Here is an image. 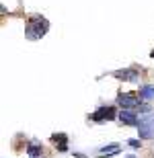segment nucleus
<instances>
[{
    "mask_svg": "<svg viewBox=\"0 0 154 158\" xmlns=\"http://www.w3.org/2000/svg\"><path fill=\"white\" fill-rule=\"evenodd\" d=\"M113 76L119 78V80H123V82H138L140 72H138V68H125V70H115Z\"/></svg>",
    "mask_w": 154,
    "mask_h": 158,
    "instance_id": "5",
    "label": "nucleus"
},
{
    "mask_svg": "<svg viewBox=\"0 0 154 158\" xmlns=\"http://www.w3.org/2000/svg\"><path fill=\"white\" fill-rule=\"evenodd\" d=\"M138 97H140V101H146V103L154 101V84H142Z\"/></svg>",
    "mask_w": 154,
    "mask_h": 158,
    "instance_id": "7",
    "label": "nucleus"
},
{
    "mask_svg": "<svg viewBox=\"0 0 154 158\" xmlns=\"http://www.w3.org/2000/svg\"><path fill=\"white\" fill-rule=\"evenodd\" d=\"M127 144H130L131 148H140V146H142V142H140V140H127Z\"/></svg>",
    "mask_w": 154,
    "mask_h": 158,
    "instance_id": "11",
    "label": "nucleus"
},
{
    "mask_svg": "<svg viewBox=\"0 0 154 158\" xmlns=\"http://www.w3.org/2000/svg\"><path fill=\"white\" fill-rule=\"evenodd\" d=\"M150 58H152V60H154V49H152V52H150Z\"/></svg>",
    "mask_w": 154,
    "mask_h": 158,
    "instance_id": "13",
    "label": "nucleus"
},
{
    "mask_svg": "<svg viewBox=\"0 0 154 158\" xmlns=\"http://www.w3.org/2000/svg\"><path fill=\"white\" fill-rule=\"evenodd\" d=\"M49 29V21L43 17H29L27 25H25V37L29 41H37L41 39Z\"/></svg>",
    "mask_w": 154,
    "mask_h": 158,
    "instance_id": "1",
    "label": "nucleus"
},
{
    "mask_svg": "<svg viewBox=\"0 0 154 158\" xmlns=\"http://www.w3.org/2000/svg\"><path fill=\"white\" fill-rule=\"evenodd\" d=\"M125 158H136V156H134V154H127V156H125Z\"/></svg>",
    "mask_w": 154,
    "mask_h": 158,
    "instance_id": "12",
    "label": "nucleus"
},
{
    "mask_svg": "<svg viewBox=\"0 0 154 158\" xmlns=\"http://www.w3.org/2000/svg\"><path fill=\"white\" fill-rule=\"evenodd\" d=\"M140 103H142V101H140V97H136V94H130V93H119L117 94V105L121 107V109H131V111H134V109H140Z\"/></svg>",
    "mask_w": 154,
    "mask_h": 158,
    "instance_id": "3",
    "label": "nucleus"
},
{
    "mask_svg": "<svg viewBox=\"0 0 154 158\" xmlns=\"http://www.w3.org/2000/svg\"><path fill=\"white\" fill-rule=\"evenodd\" d=\"M119 123H123V125H136L138 127V123H140V117H138V113L136 111H131V109H121L117 115Z\"/></svg>",
    "mask_w": 154,
    "mask_h": 158,
    "instance_id": "6",
    "label": "nucleus"
},
{
    "mask_svg": "<svg viewBox=\"0 0 154 158\" xmlns=\"http://www.w3.org/2000/svg\"><path fill=\"white\" fill-rule=\"evenodd\" d=\"M119 113L115 111V107H101V109H97L93 115H90V119L97 123H103V121H111V119H115Z\"/></svg>",
    "mask_w": 154,
    "mask_h": 158,
    "instance_id": "4",
    "label": "nucleus"
},
{
    "mask_svg": "<svg viewBox=\"0 0 154 158\" xmlns=\"http://www.w3.org/2000/svg\"><path fill=\"white\" fill-rule=\"evenodd\" d=\"M52 140L53 142H60V146H58L60 152H66V150H68V138H66L64 134H53Z\"/></svg>",
    "mask_w": 154,
    "mask_h": 158,
    "instance_id": "8",
    "label": "nucleus"
},
{
    "mask_svg": "<svg viewBox=\"0 0 154 158\" xmlns=\"http://www.w3.org/2000/svg\"><path fill=\"white\" fill-rule=\"evenodd\" d=\"M41 150H43V148L39 146V144H29V148H27V154H29L31 158H37V156H41Z\"/></svg>",
    "mask_w": 154,
    "mask_h": 158,
    "instance_id": "10",
    "label": "nucleus"
},
{
    "mask_svg": "<svg viewBox=\"0 0 154 158\" xmlns=\"http://www.w3.org/2000/svg\"><path fill=\"white\" fill-rule=\"evenodd\" d=\"M117 144H107V146L99 148V154H103V156H111V154H117Z\"/></svg>",
    "mask_w": 154,
    "mask_h": 158,
    "instance_id": "9",
    "label": "nucleus"
},
{
    "mask_svg": "<svg viewBox=\"0 0 154 158\" xmlns=\"http://www.w3.org/2000/svg\"><path fill=\"white\" fill-rule=\"evenodd\" d=\"M138 135H140V140H152L154 138V117L152 115H144V117H140V123H138Z\"/></svg>",
    "mask_w": 154,
    "mask_h": 158,
    "instance_id": "2",
    "label": "nucleus"
}]
</instances>
